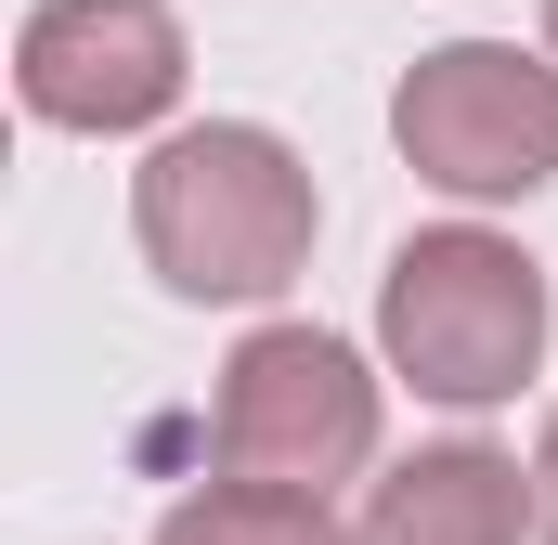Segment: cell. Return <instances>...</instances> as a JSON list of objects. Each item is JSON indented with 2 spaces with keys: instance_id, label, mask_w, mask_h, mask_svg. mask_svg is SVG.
<instances>
[{
  "instance_id": "obj_1",
  "label": "cell",
  "mask_w": 558,
  "mask_h": 545,
  "mask_svg": "<svg viewBox=\"0 0 558 545\" xmlns=\"http://www.w3.org/2000/svg\"><path fill=\"white\" fill-rule=\"evenodd\" d=\"M131 234L169 299H274V286H299L312 234H325V195L260 118H208L143 156Z\"/></svg>"
},
{
  "instance_id": "obj_2",
  "label": "cell",
  "mask_w": 558,
  "mask_h": 545,
  "mask_svg": "<svg viewBox=\"0 0 558 545\" xmlns=\"http://www.w3.org/2000/svg\"><path fill=\"white\" fill-rule=\"evenodd\" d=\"M377 338L428 403H507L546 351V272L507 234H416L377 286Z\"/></svg>"
},
{
  "instance_id": "obj_3",
  "label": "cell",
  "mask_w": 558,
  "mask_h": 545,
  "mask_svg": "<svg viewBox=\"0 0 558 545\" xmlns=\"http://www.w3.org/2000/svg\"><path fill=\"white\" fill-rule=\"evenodd\" d=\"M221 481H274V494H338L377 455V377L351 338L325 325H260L221 364V415H208Z\"/></svg>"
},
{
  "instance_id": "obj_4",
  "label": "cell",
  "mask_w": 558,
  "mask_h": 545,
  "mask_svg": "<svg viewBox=\"0 0 558 545\" xmlns=\"http://www.w3.org/2000/svg\"><path fill=\"white\" fill-rule=\"evenodd\" d=\"M403 169L441 195H533L558 182V65L520 39H441L390 92Z\"/></svg>"
},
{
  "instance_id": "obj_5",
  "label": "cell",
  "mask_w": 558,
  "mask_h": 545,
  "mask_svg": "<svg viewBox=\"0 0 558 545\" xmlns=\"http://www.w3.org/2000/svg\"><path fill=\"white\" fill-rule=\"evenodd\" d=\"M13 92L52 131H143L182 105V26L169 0H39L13 39Z\"/></svg>"
},
{
  "instance_id": "obj_6",
  "label": "cell",
  "mask_w": 558,
  "mask_h": 545,
  "mask_svg": "<svg viewBox=\"0 0 558 545\" xmlns=\"http://www.w3.org/2000/svg\"><path fill=\"white\" fill-rule=\"evenodd\" d=\"M520 533H533V481L507 455H481V441H441V455L390 468L364 494L351 545H520Z\"/></svg>"
},
{
  "instance_id": "obj_7",
  "label": "cell",
  "mask_w": 558,
  "mask_h": 545,
  "mask_svg": "<svg viewBox=\"0 0 558 545\" xmlns=\"http://www.w3.org/2000/svg\"><path fill=\"white\" fill-rule=\"evenodd\" d=\"M156 545H351L325 520V494H274V481H208V494H182Z\"/></svg>"
},
{
  "instance_id": "obj_8",
  "label": "cell",
  "mask_w": 558,
  "mask_h": 545,
  "mask_svg": "<svg viewBox=\"0 0 558 545\" xmlns=\"http://www.w3.org/2000/svg\"><path fill=\"white\" fill-rule=\"evenodd\" d=\"M533 533L558 545V415H546V455H533Z\"/></svg>"
},
{
  "instance_id": "obj_9",
  "label": "cell",
  "mask_w": 558,
  "mask_h": 545,
  "mask_svg": "<svg viewBox=\"0 0 558 545\" xmlns=\"http://www.w3.org/2000/svg\"><path fill=\"white\" fill-rule=\"evenodd\" d=\"M546 39H558V0H546Z\"/></svg>"
}]
</instances>
